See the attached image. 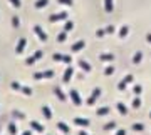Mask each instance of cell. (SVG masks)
<instances>
[{
	"label": "cell",
	"instance_id": "cell-1",
	"mask_svg": "<svg viewBox=\"0 0 151 135\" xmlns=\"http://www.w3.org/2000/svg\"><path fill=\"white\" fill-rule=\"evenodd\" d=\"M65 17H67V13H65V12H62V13H55V15H52L49 20H50V22H59V20H64Z\"/></svg>",
	"mask_w": 151,
	"mask_h": 135
},
{
	"label": "cell",
	"instance_id": "cell-2",
	"mask_svg": "<svg viewBox=\"0 0 151 135\" xmlns=\"http://www.w3.org/2000/svg\"><path fill=\"white\" fill-rule=\"evenodd\" d=\"M34 32L39 35V38H40V40H45V38H47V35L44 33V30H42L40 27H35V28H34Z\"/></svg>",
	"mask_w": 151,
	"mask_h": 135
},
{
	"label": "cell",
	"instance_id": "cell-3",
	"mask_svg": "<svg viewBox=\"0 0 151 135\" xmlns=\"http://www.w3.org/2000/svg\"><path fill=\"white\" fill-rule=\"evenodd\" d=\"M104 8H106V12H113V8H114L113 0H104Z\"/></svg>",
	"mask_w": 151,
	"mask_h": 135
},
{
	"label": "cell",
	"instance_id": "cell-4",
	"mask_svg": "<svg viewBox=\"0 0 151 135\" xmlns=\"http://www.w3.org/2000/svg\"><path fill=\"white\" fill-rule=\"evenodd\" d=\"M40 55H42V52H35V54H34L32 57H30V59H27V64H32V62H35V60H37L39 57H40Z\"/></svg>",
	"mask_w": 151,
	"mask_h": 135
},
{
	"label": "cell",
	"instance_id": "cell-5",
	"mask_svg": "<svg viewBox=\"0 0 151 135\" xmlns=\"http://www.w3.org/2000/svg\"><path fill=\"white\" fill-rule=\"evenodd\" d=\"M24 47H25V40L22 38V40H19V45H17V54H20L22 50H24Z\"/></svg>",
	"mask_w": 151,
	"mask_h": 135
},
{
	"label": "cell",
	"instance_id": "cell-6",
	"mask_svg": "<svg viewBox=\"0 0 151 135\" xmlns=\"http://www.w3.org/2000/svg\"><path fill=\"white\" fill-rule=\"evenodd\" d=\"M49 4V0H37V2H35V7H37V8H42V7H45Z\"/></svg>",
	"mask_w": 151,
	"mask_h": 135
},
{
	"label": "cell",
	"instance_id": "cell-7",
	"mask_svg": "<svg viewBox=\"0 0 151 135\" xmlns=\"http://www.w3.org/2000/svg\"><path fill=\"white\" fill-rule=\"evenodd\" d=\"M82 47H84V42H77L76 45H72V50H74V52H77V50H81Z\"/></svg>",
	"mask_w": 151,
	"mask_h": 135
},
{
	"label": "cell",
	"instance_id": "cell-8",
	"mask_svg": "<svg viewBox=\"0 0 151 135\" xmlns=\"http://www.w3.org/2000/svg\"><path fill=\"white\" fill-rule=\"evenodd\" d=\"M70 75H72V69H67V70H65V74H64V82L69 80Z\"/></svg>",
	"mask_w": 151,
	"mask_h": 135
},
{
	"label": "cell",
	"instance_id": "cell-9",
	"mask_svg": "<svg viewBox=\"0 0 151 135\" xmlns=\"http://www.w3.org/2000/svg\"><path fill=\"white\" fill-rule=\"evenodd\" d=\"M79 65H81L84 70H91V65H87L86 62H84V60H81V62H79Z\"/></svg>",
	"mask_w": 151,
	"mask_h": 135
},
{
	"label": "cell",
	"instance_id": "cell-10",
	"mask_svg": "<svg viewBox=\"0 0 151 135\" xmlns=\"http://www.w3.org/2000/svg\"><path fill=\"white\" fill-rule=\"evenodd\" d=\"M9 2H10V4H12L14 7H17V8H19V7L22 5V2H20V0H9Z\"/></svg>",
	"mask_w": 151,
	"mask_h": 135
},
{
	"label": "cell",
	"instance_id": "cell-11",
	"mask_svg": "<svg viewBox=\"0 0 151 135\" xmlns=\"http://www.w3.org/2000/svg\"><path fill=\"white\" fill-rule=\"evenodd\" d=\"M128 30H129L128 27H123L121 28V32H119V35H121V37H126V35H128Z\"/></svg>",
	"mask_w": 151,
	"mask_h": 135
},
{
	"label": "cell",
	"instance_id": "cell-12",
	"mask_svg": "<svg viewBox=\"0 0 151 135\" xmlns=\"http://www.w3.org/2000/svg\"><path fill=\"white\" fill-rule=\"evenodd\" d=\"M57 2H59V4H65V5H72V4H74L72 0H57Z\"/></svg>",
	"mask_w": 151,
	"mask_h": 135
},
{
	"label": "cell",
	"instance_id": "cell-13",
	"mask_svg": "<svg viewBox=\"0 0 151 135\" xmlns=\"http://www.w3.org/2000/svg\"><path fill=\"white\" fill-rule=\"evenodd\" d=\"M111 59H113V55H109V54L101 55V60H111Z\"/></svg>",
	"mask_w": 151,
	"mask_h": 135
},
{
	"label": "cell",
	"instance_id": "cell-14",
	"mask_svg": "<svg viewBox=\"0 0 151 135\" xmlns=\"http://www.w3.org/2000/svg\"><path fill=\"white\" fill-rule=\"evenodd\" d=\"M12 25H14V27H19V17H14V18H12Z\"/></svg>",
	"mask_w": 151,
	"mask_h": 135
},
{
	"label": "cell",
	"instance_id": "cell-15",
	"mask_svg": "<svg viewBox=\"0 0 151 135\" xmlns=\"http://www.w3.org/2000/svg\"><path fill=\"white\" fill-rule=\"evenodd\" d=\"M141 57H143V55H141L139 52H138V54L134 55V62H136V64H138V62H139V60H141Z\"/></svg>",
	"mask_w": 151,
	"mask_h": 135
},
{
	"label": "cell",
	"instance_id": "cell-16",
	"mask_svg": "<svg viewBox=\"0 0 151 135\" xmlns=\"http://www.w3.org/2000/svg\"><path fill=\"white\" fill-rule=\"evenodd\" d=\"M57 40H59V42H64L65 40V33H60L59 37H57Z\"/></svg>",
	"mask_w": 151,
	"mask_h": 135
},
{
	"label": "cell",
	"instance_id": "cell-17",
	"mask_svg": "<svg viewBox=\"0 0 151 135\" xmlns=\"http://www.w3.org/2000/svg\"><path fill=\"white\" fill-rule=\"evenodd\" d=\"M70 28H72V23H70V22H67V23H65V28H64V30H70Z\"/></svg>",
	"mask_w": 151,
	"mask_h": 135
},
{
	"label": "cell",
	"instance_id": "cell-18",
	"mask_svg": "<svg viewBox=\"0 0 151 135\" xmlns=\"http://www.w3.org/2000/svg\"><path fill=\"white\" fill-rule=\"evenodd\" d=\"M113 72H114L113 67H108V69H106V74H108V75H109V74H113Z\"/></svg>",
	"mask_w": 151,
	"mask_h": 135
},
{
	"label": "cell",
	"instance_id": "cell-19",
	"mask_svg": "<svg viewBox=\"0 0 151 135\" xmlns=\"http://www.w3.org/2000/svg\"><path fill=\"white\" fill-rule=\"evenodd\" d=\"M148 42H151V33H150V35H148Z\"/></svg>",
	"mask_w": 151,
	"mask_h": 135
}]
</instances>
